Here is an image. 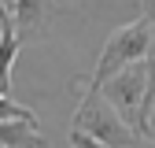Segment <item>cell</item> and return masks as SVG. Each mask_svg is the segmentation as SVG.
<instances>
[{"label":"cell","mask_w":155,"mask_h":148,"mask_svg":"<svg viewBox=\"0 0 155 148\" xmlns=\"http://www.w3.org/2000/svg\"><path fill=\"white\" fill-rule=\"evenodd\" d=\"M155 52V37H151V26H148V18H133V22L118 26L100 48V59H96V70H92V78L81 92V100L89 96H100V89L104 82L111 78V74H118L126 70L129 63H144L148 56Z\"/></svg>","instance_id":"1"},{"label":"cell","mask_w":155,"mask_h":148,"mask_svg":"<svg viewBox=\"0 0 155 148\" xmlns=\"http://www.w3.org/2000/svg\"><path fill=\"white\" fill-rule=\"evenodd\" d=\"M78 133H85L92 141H100L107 148H137L140 133L133 130L118 111H114L104 96H89V100H78V111H74V126Z\"/></svg>","instance_id":"2"},{"label":"cell","mask_w":155,"mask_h":148,"mask_svg":"<svg viewBox=\"0 0 155 148\" xmlns=\"http://www.w3.org/2000/svg\"><path fill=\"white\" fill-rule=\"evenodd\" d=\"M144 92H148V70H144V63H129L126 70H118V74H111V78L104 82V89H100V96L118 111V115L140 133V107H144ZM144 137V133H140Z\"/></svg>","instance_id":"3"},{"label":"cell","mask_w":155,"mask_h":148,"mask_svg":"<svg viewBox=\"0 0 155 148\" xmlns=\"http://www.w3.org/2000/svg\"><path fill=\"white\" fill-rule=\"evenodd\" d=\"M59 4L55 0H15V11H11V22H15V33L18 41H33L48 30V22L55 18Z\"/></svg>","instance_id":"4"},{"label":"cell","mask_w":155,"mask_h":148,"mask_svg":"<svg viewBox=\"0 0 155 148\" xmlns=\"http://www.w3.org/2000/svg\"><path fill=\"white\" fill-rule=\"evenodd\" d=\"M0 148H48V141L37 130V122L11 119V122H0Z\"/></svg>","instance_id":"5"},{"label":"cell","mask_w":155,"mask_h":148,"mask_svg":"<svg viewBox=\"0 0 155 148\" xmlns=\"http://www.w3.org/2000/svg\"><path fill=\"white\" fill-rule=\"evenodd\" d=\"M18 48H22V41H18L15 33V22H4L0 26V92H11V67H15V56Z\"/></svg>","instance_id":"6"},{"label":"cell","mask_w":155,"mask_h":148,"mask_svg":"<svg viewBox=\"0 0 155 148\" xmlns=\"http://www.w3.org/2000/svg\"><path fill=\"white\" fill-rule=\"evenodd\" d=\"M11 119H26V122H37V115H33L30 107L15 104L11 96H4V92H0V122H11Z\"/></svg>","instance_id":"7"},{"label":"cell","mask_w":155,"mask_h":148,"mask_svg":"<svg viewBox=\"0 0 155 148\" xmlns=\"http://www.w3.org/2000/svg\"><path fill=\"white\" fill-rule=\"evenodd\" d=\"M70 144H74V148H107V144H100V141H92V137H85V133H78V130H70Z\"/></svg>","instance_id":"8"},{"label":"cell","mask_w":155,"mask_h":148,"mask_svg":"<svg viewBox=\"0 0 155 148\" xmlns=\"http://www.w3.org/2000/svg\"><path fill=\"white\" fill-rule=\"evenodd\" d=\"M137 4H140V18H148L151 37H155V0H137Z\"/></svg>","instance_id":"9"},{"label":"cell","mask_w":155,"mask_h":148,"mask_svg":"<svg viewBox=\"0 0 155 148\" xmlns=\"http://www.w3.org/2000/svg\"><path fill=\"white\" fill-rule=\"evenodd\" d=\"M144 137H151V141H155V104H151L148 119H144Z\"/></svg>","instance_id":"10"},{"label":"cell","mask_w":155,"mask_h":148,"mask_svg":"<svg viewBox=\"0 0 155 148\" xmlns=\"http://www.w3.org/2000/svg\"><path fill=\"white\" fill-rule=\"evenodd\" d=\"M0 4H4V11H8V15L15 11V0H0Z\"/></svg>","instance_id":"11"},{"label":"cell","mask_w":155,"mask_h":148,"mask_svg":"<svg viewBox=\"0 0 155 148\" xmlns=\"http://www.w3.org/2000/svg\"><path fill=\"white\" fill-rule=\"evenodd\" d=\"M4 22H11V18H4V15H0V26H4Z\"/></svg>","instance_id":"12"}]
</instances>
